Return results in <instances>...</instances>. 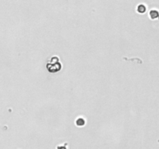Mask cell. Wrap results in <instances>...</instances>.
Listing matches in <instances>:
<instances>
[{
	"label": "cell",
	"instance_id": "obj_1",
	"mask_svg": "<svg viewBox=\"0 0 159 149\" xmlns=\"http://www.w3.org/2000/svg\"><path fill=\"white\" fill-rule=\"evenodd\" d=\"M158 15V13L157 12V11H154V10H152V11H151V13H150V16H151V18H153V19H154Z\"/></svg>",
	"mask_w": 159,
	"mask_h": 149
},
{
	"label": "cell",
	"instance_id": "obj_2",
	"mask_svg": "<svg viewBox=\"0 0 159 149\" xmlns=\"http://www.w3.org/2000/svg\"><path fill=\"white\" fill-rule=\"evenodd\" d=\"M84 123H85V120H84L82 118H79V119L77 120V124H78V125H81V126H82V125H83Z\"/></svg>",
	"mask_w": 159,
	"mask_h": 149
},
{
	"label": "cell",
	"instance_id": "obj_3",
	"mask_svg": "<svg viewBox=\"0 0 159 149\" xmlns=\"http://www.w3.org/2000/svg\"><path fill=\"white\" fill-rule=\"evenodd\" d=\"M138 11L140 13H143L144 11H145V7L143 5H140L138 6Z\"/></svg>",
	"mask_w": 159,
	"mask_h": 149
}]
</instances>
